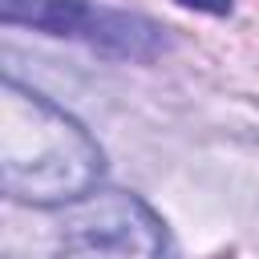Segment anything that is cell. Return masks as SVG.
Masks as SVG:
<instances>
[{
	"instance_id": "obj_1",
	"label": "cell",
	"mask_w": 259,
	"mask_h": 259,
	"mask_svg": "<svg viewBox=\"0 0 259 259\" xmlns=\"http://www.w3.org/2000/svg\"><path fill=\"white\" fill-rule=\"evenodd\" d=\"M105 154L89 130L45 93L4 77L0 85V186L24 206H73L97 190Z\"/></svg>"
},
{
	"instance_id": "obj_2",
	"label": "cell",
	"mask_w": 259,
	"mask_h": 259,
	"mask_svg": "<svg viewBox=\"0 0 259 259\" xmlns=\"http://www.w3.org/2000/svg\"><path fill=\"white\" fill-rule=\"evenodd\" d=\"M65 259H178L162 214L130 190H93L65 210Z\"/></svg>"
},
{
	"instance_id": "obj_3",
	"label": "cell",
	"mask_w": 259,
	"mask_h": 259,
	"mask_svg": "<svg viewBox=\"0 0 259 259\" xmlns=\"http://www.w3.org/2000/svg\"><path fill=\"white\" fill-rule=\"evenodd\" d=\"M0 20L28 24L49 36H73L121 61H154L170 45V36L154 20L93 0H0Z\"/></svg>"
},
{
	"instance_id": "obj_4",
	"label": "cell",
	"mask_w": 259,
	"mask_h": 259,
	"mask_svg": "<svg viewBox=\"0 0 259 259\" xmlns=\"http://www.w3.org/2000/svg\"><path fill=\"white\" fill-rule=\"evenodd\" d=\"M182 8H198V12H210V16H231L235 0H178Z\"/></svg>"
}]
</instances>
